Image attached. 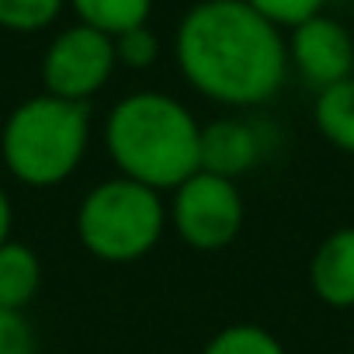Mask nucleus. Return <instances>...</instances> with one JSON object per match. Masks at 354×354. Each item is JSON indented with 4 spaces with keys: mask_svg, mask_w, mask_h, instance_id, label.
Returning <instances> with one entry per match:
<instances>
[{
    "mask_svg": "<svg viewBox=\"0 0 354 354\" xmlns=\"http://www.w3.org/2000/svg\"><path fill=\"white\" fill-rule=\"evenodd\" d=\"M174 63L209 101L226 108H261L288 80V46L281 28L247 0H198L174 32Z\"/></svg>",
    "mask_w": 354,
    "mask_h": 354,
    "instance_id": "obj_1",
    "label": "nucleus"
},
{
    "mask_svg": "<svg viewBox=\"0 0 354 354\" xmlns=\"http://www.w3.org/2000/svg\"><path fill=\"white\" fill-rule=\"evenodd\" d=\"M91 146V108L53 94L21 101L0 132V156L15 181L56 188L77 174Z\"/></svg>",
    "mask_w": 354,
    "mask_h": 354,
    "instance_id": "obj_3",
    "label": "nucleus"
},
{
    "mask_svg": "<svg viewBox=\"0 0 354 354\" xmlns=\"http://www.w3.org/2000/svg\"><path fill=\"white\" fill-rule=\"evenodd\" d=\"M202 354H285L281 340L257 326V323H233V326H223Z\"/></svg>",
    "mask_w": 354,
    "mask_h": 354,
    "instance_id": "obj_13",
    "label": "nucleus"
},
{
    "mask_svg": "<svg viewBox=\"0 0 354 354\" xmlns=\"http://www.w3.org/2000/svg\"><path fill=\"white\" fill-rule=\"evenodd\" d=\"M288 66L319 94L354 77V35L330 15H316L288 32Z\"/></svg>",
    "mask_w": 354,
    "mask_h": 354,
    "instance_id": "obj_7",
    "label": "nucleus"
},
{
    "mask_svg": "<svg viewBox=\"0 0 354 354\" xmlns=\"http://www.w3.org/2000/svg\"><path fill=\"white\" fill-rule=\"evenodd\" d=\"M313 295L330 309H354V226L333 230L309 261Z\"/></svg>",
    "mask_w": 354,
    "mask_h": 354,
    "instance_id": "obj_9",
    "label": "nucleus"
},
{
    "mask_svg": "<svg viewBox=\"0 0 354 354\" xmlns=\"http://www.w3.org/2000/svg\"><path fill=\"white\" fill-rule=\"evenodd\" d=\"M264 153H268V139L254 118L226 115L202 125V170L209 174L236 181L264 160Z\"/></svg>",
    "mask_w": 354,
    "mask_h": 354,
    "instance_id": "obj_8",
    "label": "nucleus"
},
{
    "mask_svg": "<svg viewBox=\"0 0 354 354\" xmlns=\"http://www.w3.org/2000/svg\"><path fill=\"white\" fill-rule=\"evenodd\" d=\"M313 122H316V132L330 146L354 153V77H347V80L316 94Z\"/></svg>",
    "mask_w": 354,
    "mask_h": 354,
    "instance_id": "obj_11",
    "label": "nucleus"
},
{
    "mask_svg": "<svg viewBox=\"0 0 354 354\" xmlns=\"http://www.w3.org/2000/svg\"><path fill=\"white\" fill-rule=\"evenodd\" d=\"M42 288V261L28 243L8 240L0 247V306L25 313Z\"/></svg>",
    "mask_w": 354,
    "mask_h": 354,
    "instance_id": "obj_10",
    "label": "nucleus"
},
{
    "mask_svg": "<svg viewBox=\"0 0 354 354\" xmlns=\"http://www.w3.org/2000/svg\"><path fill=\"white\" fill-rule=\"evenodd\" d=\"M0 354H39V340L28 316L4 306H0Z\"/></svg>",
    "mask_w": 354,
    "mask_h": 354,
    "instance_id": "obj_17",
    "label": "nucleus"
},
{
    "mask_svg": "<svg viewBox=\"0 0 354 354\" xmlns=\"http://www.w3.org/2000/svg\"><path fill=\"white\" fill-rule=\"evenodd\" d=\"M104 146L115 170L153 192L181 188L202 170V125L177 97L136 91L104 118Z\"/></svg>",
    "mask_w": 354,
    "mask_h": 354,
    "instance_id": "obj_2",
    "label": "nucleus"
},
{
    "mask_svg": "<svg viewBox=\"0 0 354 354\" xmlns=\"http://www.w3.org/2000/svg\"><path fill=\"white\" fill-rule=\"evenodd\" d=\"M11 223H15V209H11V198L8 192L0 188V247L11 240Z\"/></svg>",
    "mask_w": 354,
    "mask_h": 354,
    "instance_id": "obj_18",
    "label": "nucleus"
},
{
    "mask_svg": "<svg viewBox=\"0 0 354 354\" xmlns=\"http://www.w3.org/2000/svg\"><path fill=\"white\" fill-rule=\"evenodd\" d=\"M247 4L261 15V18H268L274 28H299L302 21H309V18H316V15H323V8H326V0H247Z\"/></svg>",
    "mask_w": 354,
    "mask_h": 354,
    "instance_id": "obj_15",
    "label": "nucleus"
},
{
    "mask_svg": "<svg viewBox=\"0 0 354 354\" xmlns=\"http://www.w3.org/2000/svg\"><path fill=\"white\" fill-rule=\"evenodd\" d=\"M167 226L163 195L122 174L94 185L77 209V240L91 257L108 264H132L146 257L160 247Z\"/></svg>",
    "mask_w": 354,
    "mask_h": 354,
    "instance_id": "obj_4",
    "label": "nucleus"
},
{
    "mask_svg": "<svg viewBox=\"0 0 354 354\" xmlns=\"http://www.w3.org/2000/svg\"><path fill=\"white\" fill-rule=\"evenodd\" d=\"M115 70H118L115 39L80 21L63 28L42 56L46 94L77 104H87L94 94H101L115 77Z\"/></svg>",
    "mask_w": 354,
    "mask_h": 354,
    "instance_id": "obj_6",
    "label": "nucleus"
},
{
    "mask_svg": "<svg viewBox=\"0 0 354 354\" xmlns=\"http://www.w3.org/2000/svg\"><path fill=\"white\" fill-rule=\"evenodd\" d=\"M115 56H118V66L149 70L160 59V39H156V32L149 25L132 28V32H125V35L115 39Z\"/></svg>",
    "mask_w": 354,
    "mask_h": 354,
    "instance_id": "obj_16",
    "label": "nucleus"
},
{
    "mask_svg": "<svg viewBox=\"0 0 354 354\" xmlns=\"http://www.w3.org/2000/svg\"><path fill=\"white\" fill-rule=\"evenodd\" d=\"M66 8V0H0V28L8 32H42Z\"/></svg>",
    "mask_w": 354,
    "mask_h": 354,
    "instance_id": "obj_14",
    "label": "nucleus"
},
{
    "mask_svg": "<svg viewBox=\"0 0 354 354\" xmlns=\"http://www.w3.org/2000/svg\"><path fill=\"white\" fill-rule=\"evenodd\" d=\"M167 219L174 233L181 236V243H188L192 250L198 254L226 250L243 233V219H247L243 192L230 177L198 170L181 188L170 192Z\"/></svg>",
    "mask_w": 354,
    "mask_h": 354,
    "instance_id": "obj_5",
    "label": "nucleus"
},
{
    "mask_svg": "<svg viewBox=\"0 0 354 354\" xmlns=\"http://www.w3.org/2000/svg\"><path fill=\"white\" fill-rule=\"evenodd\" d=\"M73 8L77 21L87 28H97L111 39L149 25L153 0H66Z\"/></svg>",
    "mask_w": 354,
    "mask_h": 354,
    "instance_id": "obj_12",
    "label": "nucleus"
}]
</instances>
